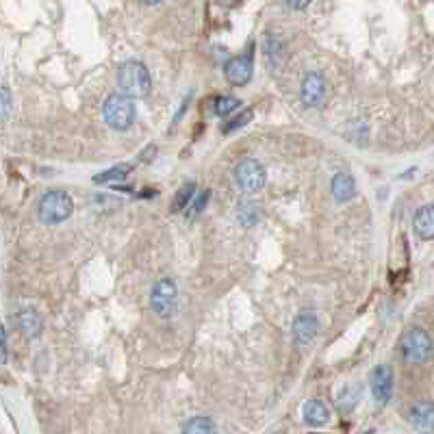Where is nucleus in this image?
Instances as JSON below:
<instances>
[{"instance_id": "f257e3e1", "label": "nucleus", "mask_w": 434, "mask_h": 434, "mask_svg": "<svg viewBox=\"0 0 434 434\" xmlns=\"http://www.w3.org/2000/svg\"><path fill=\"white\" fill-rule=\"evenodd\" d=\"M117 85L126 98H146L152 89L148 68L140 61H126L117 70Z\"/></svg>"}, {"instance_id": "f03ea898", "label": "nucleus", "mask_w": 434, "mask_h": 434, "mask_svg": "<svg viewBox=\"0 0 434 434\" xmlns=\"http://www.w3.org/2000/svg\"><path fill=\"white\" fill-rule=\"evenodd\" d=\"M103 115L113 130H128L135 122V105L124 93H113L103 105Z\"/></svg>"}, {"instance_id": "7ed1b4c3", "label": "nucleus", "mask_w": 434, "mask_h": 434, "mask_svg": "<svg viewBox=\"0 0 434 434\" xmlns=\"http://www.w3.org/2000/svg\"><path fill=\"white\" fill-rule=\"evenodd\" d=\"M72 198L66 191H48L42 202H39V220L44 224L52 226V224H61L72 215Z\"/></svg>"}, {"instance_id": "20e7f679", "label": "nucleus", "mask_w": 434, "mask_h": 434, "mask_svg": "<svg viewBox=\"0 0 434 434\" xmlns=\"http://www.w3.org/2000/svg\"><path fill=\"white\" fill-rule=\"evenodd\" d=\"M402 357L412 363L421 365L432 357V339L430 334L421 328H410L402 337Z\"/></svg>"}, {"instance_id": "39448f33", "label": "nucleus", "mask_w": 434, "mask_h": 434, "mask_svg": "<svg viewBox=\"0 0 434 434\" xmlns=\"http://www.w3.org/2000/svg\"><path fill=\"white\" fill-rule=\"evenodd\" d=\"M176 304H179V289H176L174 280L161 278L152 287V293H150V306H152L154 315H159V317H163V320H170L176 310Z\"/></svg>"}, {"instance_id": "423d86ee", "label": "nucleus", "mask_w": 434, "mask_h": 434, "mask_svg": "<svg viewBox=\"0 0 434 434\" xmlns=\"http://www.w3.org/2000/svg\"><path fill=\"white\" fill-rule=\"evenodd\" d=\"M234 179H237V185L241 187V191L246 193H256L265 187V170L259 161L254 159H246L237 165L234 170Z\"/></svg>"}, {"instance_id": "0eeeda50", "label": "nucleus", "mask_w": 434, "mask_h": 434, "mask_svg": "<svg viewBox=\"0 0 434 434\" xmlns=\"http://www.w3.org/2000/svg\"><path fill=\"white\" fill-rule=\"evenodd\" d=\"M369 389L378 406H384L393 396V371L389 365L373 367L369 373Z\"/></svg>"}, {"instance_id": "6e6552de", "label": "nucleus", "mask_w": 434, "mask_h": 434, "mask_svg": "<svg viewBox=\"0 0 434 434\" xmlns=\"http://www.w3.org/2000/svg\"><path fill=\"white\" fill-rule=\"evenodd\" d=\"M252 72H254V63H252L250 54L232 57L230 61L226 63V78H228V83L234 85V87L248 85L250 78H252Z\"/></svg>"}, {"instance_id": "1a4fd4ad", "label": "nucleus", "mask_w": 434, "mask_h": 434, "mask_svg": "<svg viewBox=\"0 0 434 434\" xmlns=\"http://www.w3.org/2000/svg\"><path fill=\"white\" fill-rule=\"evenodd\" d=\"M302 103L306 107H320L326 98V81L317 72H308L302 81Z\"/></svg>"}, {"instance_id": "9d476101", "label": "nucleus", "mask_w": 434, "mask_h": 434, "mask_svg": "<svg viewBox=\"0 0 434 434\" xmlns=\"http://www.w3.org/2000/svg\"><path fill=\"white\" fill-rule=\"evenodd\" d=\"M317 330H320V324L313 313H302L293 322V334L300 343H310L315 339V334H317Z\"/></svg>"}, {"instance_id": "9b49d317", "label": "nucleus", "mask_w": 434, "mask_h": 434, "mask_svg": "<svg viewBox=\"0 0 434 434\" xmlns=\"http://www.w3.org/2000/svg\"><path fill=\"white\" fill-rule=\"evenodd\" d=\"M412 228H415L417 237L424 241H430L434 237V207L426 204L415 213V220H412Z\"/></svg>"}, {"instance_id": "f8f14e48", "label": "nucleus", "mask_w": 434, "mask_h": 434, "mask_svg": "<svg viewBox=\"0 0 434 434\" xmlns=\"http://www.w3.org/2000/svg\"><path fill=\"white\" fill-rule=\"evenodd\" d=\"M354 193H357V183H354L352 174L347 172H339L334 174L332 179V195L337 202H347L354 198Z\"/></svg>"}, {"instance_id": "ddd939ff", "label": "nucleus", "mask_w": 434, "mask_h": 434, "mask_svg": "<svg viewBox=\"0 0 434 434\" xmlns=\"http://www.w3.org/2000/svg\"><path fill=\"white\" fill-rule=\"evenodd\" d=\"M432 419H434V410L430 402L412 406L408 412V421L412 424V428H417L424 434H432Z\"/></svg>"}, {"instance_id": "4468645a", "label": "nucleus", "mask_w": 434, "mask_h": 434, "mask_svg": "<svg viewBox=\"0 0 434 434\" xmlns=\"http://www.w3.org/2000/svg\"><path fill=\"white\" fill-rule=\"evenodd\" d=\"M17 328L22 330L29 339H35L42 334V317H39L33 308H24L17 313Z\"/></svg>"}, {"instance_id": "2eb2a0df", "label": "nucleus", "mask_w": 434, "mask_h": 434, "mask_svg": "<svg viewBox=\"0 0 434 434\" xmlns=\"http://www.w3.org/2000/svg\"><path fill=\"white\" fill-rule=\"evenodd\" d=\"M302 415H304V421H306L308 426H315V428H317V426H324V424L328 421L330 412H328V408H326L324 402H320V400H308V402L304 404Z\"/></svg>"}, {"instance_id": "dca6fc26", "label": "nucleus", "mask_w": 434, "mask_h": 434, "mask_svg": "<svg viewBox=\"0 0 434 434\" xmlns=\"http://www.w3.org/2000/svg\"><path fill=\"white\" fill-rule=\"evenodd\" d=\"M265 52H267V61L271 63V68H278L285 63V44L278 37L267 35L265 39Z\"/></svg>"}, {"instance_id": "f3484780", "label": "nucleus", "mask_w": 434, "mask_h": 434, "mask_svg": "<svg viewBox=\"0 0 434 434\" xmlns=\"http://www.w3.org/2000/svg\"><path fill=\"white\" fill-rule=\"evenodd\" d=\"M237 220H239L241 226L250 228V226H256V224H259L261 213H259V209H256V204H252V202H241L239 209H237Z\"/></svg>"}, {"instance_id": "a211bd4d", "label": "nucleus", "mask_w": 434, "mask_h": 434, "mask_svg": "<svg viewBox=\"0 0 434 434\" xmlns=\"http://www.w3.org/2000/svg\"><path fill=\"white\" fill-rule=\"evenodd\" d=\"M130 165H115V167H111V170H107V172H103V174H96L93 176V183L96 185H105V183H113V181H124L126 176L130 174Z\"/></svg>"}, {"instance_id": "6ab92c4d", "label": "nucleus", "mask_w": 434, "mask_h": 434, "mask_svg": "<svg viewBox=\"0 0 434 434\" xmlns=\"http://www.w3.org/2000/svg\"><path fill=\"white\" fill-rule=\"evenodd\" d=\"M183 434H215V424L209 417H193L185 424Z\"/></svg>"}, {"instance_id": "aec40b11", "label": "nucleus", "mask_w": 434, "mask_h": 434, "mask_svg": "<svg viewBox=\"0 0 434 434\" xmlns=\"http://www.w3.org/2000/svg\"><path fill=\"white\" fill-rule=\"evenodd\" d=\"M359 400H361V387H350L339 396L337 406H339V410L347 412V410H354V406L359 404Z\"/></svg>"}, {"instance_id": "412c9836", "label": "nucleus", "mask_w": 434, "mask_h": 434, "mask_svg": "<svg viewBox=\"0 0 434 434\" xmlns=\"http://www.w3.org/2000/svg\"><path fill=\"white\" fill-rule=\"evenodd\" d=\"M193 193H195V185L193 183H187L179 189V193H176V200L172 202V213H179L187 207V202L193 198Z\"/></svg>"}, {"instance_id": "4be33fe9", "label": "nucleus", "mask_w": 434, "mask_h": 434, "mask_svg": "<svg viewBox=\"0 0 434 434\" xmlns=\"http://www.w3.org/2000/svg\"><path fill=\"white\" fill-rule=\"evenodd\" d=\"M237 107H239V100H237V98H232V96H220V98H217V100H215L213 111H215V115L226 117V115H230Z\"/></svg>"}, {"instance_id": "5701e85b", "label": "nucleus", "mask_w": 434, "mask_h": 434, "mask_svg": "<svg viewBox=\"0 0 434 434\" xmlns=\"http://www.w3.org/2000/svg\"><path fill=\"white\" fill-rule=\"evenodd\" d=\"M11 113V93L7 87H0V122H5Z\"/></svg>"}, {"instance_id": "b1692460", "label": "nucleus", "mask_w": 434, "mask_h": 434, "mask_svg": "<svg viewBox=\"0 0 434 434\" xmlns=\"http://www.w3.org/2000/svg\"><path fill=\"white\" fill-rule=\"evenodd\" d=\"M250 120H252V111H244V113H239L237 117H232L230 122H226L224 133H232V130H237V128H241V126H246Z\"/></svg>"}, {"instance_id": "393cba45", "label": "nucleus", "mask_w": 434, "mask_h": 434, "mask_svg": "<svg viewBox=\"0 0 434 434\" xmlns=\"http://www.w3.org/2000/svg\"><path fill=\"white\" fill-rule=\"evenodd\" d=\"M209 195H211V191H202L200 195H193V202H191V209H189V213L195 217V215H200L202 211H204V207H207V202H209Z\"/></svg>"}, {"instance_id": "a878e982", "label": "nucleus", "mask_w": 434, "mask_h": 434, "mask_svg": "<svg viewBox=\"0 0 434 434\" xmlns=\"http://www.w3.org/2000/svg\"><path fill=\"white\" fill-rule=\"evenodd\" d=\"M291 9H306L310 5V0H287Z\"/></svg>"}, {"instance_id": "bb28decb", "label": "nucleus", "mask_w": 434, "mask_h": 434, "mask_svg": "<svg viewBox=\"0 0 434 434\" xmlns=\"http://www.w3.org/2000/svg\"><path fill=\"white\" fill-rule=\"evenodd\" d=\"M0 350L5 352V328H3V324H0Z\"/></svg>"}, {"instance_id": "cd10ccee", "label": "nucleus", "mask_w": 434, "mask_h": 434, "mask_svg": "<svg viewBox=\"0 0 434 434\" xmlns=\"http://www.w3.org/2000/svg\"><path fill=\"white\" fill-rule=\"evenodd\" d=\"M144 3H146V5H159L161 0H144Z\"/></svg>"}, {"instance_id": "c85d7f7f", "label": "nucleus", "mask_w": 434, "mask_h": 434, "mask_svg": "<svg viewBox=\"0 0 434 434\" xmlns=\"http://www.w3.org/2000/svg\"><path fill=\"white\" fill-rule=\"evenodd\" d=\"M308 434H322V432H308Z\"/></svg>"}]
</instances>
